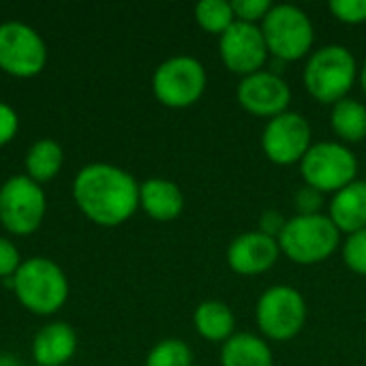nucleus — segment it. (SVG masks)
Returning a JSON list of instances; mask_svg holds the SVG:
<instances>
[{"label":"nucleus","instance_id":"obj_1","mask_svg":"<svg viewBox=\"0 0 366 366\" xmlns=\"http://www.w3.org/2000/svg\"><path fill=\"white\" fill-rule=\"evenodd\" d=\"M73 195L81 212L101 225H118L127 221L139 204V187L135 180L114 165H88L73 184Z\"/></svg>","mask_w":366,"mask_h":366},{"label":"nucleus","instance_id":"obj_2","mask_svg":"<svg viewBox=\"0 0 366 366\" xmlns=\"http://www.w3.org/2000/svg\"><path fill=\"white\" fill-rule=\"evenodd\" d=\"M358 75H360V69H358L356 56L345 45L332 43V45H324L311 51L305 64L302 79H305L307 92L315 101L335 105L347 99Z\"/></svg>","mask_w":366,"mask_h":366},{"label":"nucleus","instance_id":"obj_3","mask_svg":"<svg viewBox=\"0 0 366 366\" xmlns=\"http://www.w3.org/2000/svg\"><path fill=\"white\" fill-rule=\"evenodd\" d=\"M277 240L281 253L290 262L313 266L332 257L341 244V232L328 214H296L285 221Z\"/></svg>","mask_w":366,"mask_h":366},{"label":"nucleus","instance_id":"obj_4","mask_svg":"<svg viewBox=\"0 0 366 366\" xmlns=\"http://www.w3.org/2000/svg\"><path fill=\"white\" fill-rule=\"evenodd\" d=\"M259 28L270 56L281 62H294L305 56H311L313 51V21L296 4H272Z\"/></svg>","mask_w":366,"mask_h":366},{"label":"nucleus","instance_id":"obj_5","mask_svg":"<svg viewBox=\"0 0 366 366\" xmlns=\"http://www.w3.org/2000/svg\"><path fill=\"white\" fill-rule=\"evenodd\" d=\"M298 165L305 184L324 195H335L358 176V159L341 142H315Z\"/></svg>","mask_w":366,"mask_h":366},{"label":"nucleus","instance_id":"obj_6","mask_svg":"<svg viewBox=\"0 0 366 366\" xmlns=\"http://www.w3.org/2000/svg\"><path fill=\"white\" fill-rule=\"evenodd\" d=\"M255 322L259 332L270 341H292L307 322V302L292 285L268 287L255 307Z\"/></svg>","mask_w":366,"mask_h":366},{"label":"nucleus","instance_id":"obj_7","mask_svg":"<svg viewBox=\"0 0 366 366\" xmlns=\"http://www.w3.org/2000/svg\"><path fill=\"white\" fill-rule=\"evenodd\" d=\"M66 279L49 259H28L15 272V294L19 302L41 315L54 313L66 300Z\"/></svg>","mask_w":366,"mask_h":366},{"label":"nucleus","instance_id":"obj_8","mask_svg":"<svg viewBox=\"0 0 366 366\" xmlns=\"http://www.w3.org/2000/svg\"><path fill=\"white\" fill-rule=\"evenodd\" d=\"M208 75L204 64L193 56H174L165 60L152 77L157 99L174 109L191 107L206 90Z\"/></svg>","mask_w":366,"mask_h":366},{"label":"nucleus","instance_id":"obj_9","mask_svg":"<svg viewBox=\"0 0 366 366\" xmlns=\"http://www.w3.org/2000/svg\"><path fill=\"white\" fill-rule=\"evenodd\" d=\"M309 120L298 112H283L270 118L262 131V150L277 165L300 163L313 146Z\"/></svg>","mask_w":366,"mask_h":366},{"label":"nucleus","instance_id":"obj_10","mask_svg":"<svg viewBox=\"0 0 366 366\" xmlns=\"http://www.w3.org/2000/svg\"><path fill=\"white\" fill-rule=\"evenodd\" d=\"M45 214V195L32 178L15 176L0 189V221L13 234H30Z\"/></svg>","mask_w":366,"mask_h":366},{"label":"nucleus","instance_id":"obj_11","mask_svg":"<svg viewBox=\"0 0 366 366\" xmlns=\"http://www.w3.org/2000/svg\"><path fill=\"white\" fill-rule=\"evenodd\" d=\"M219 54L223 64L242 77L262 71L270 58L262 28L238 19L219 36Z\"/></svg>","mask_w":366,"mask_h":366},{"label":"nucleus","instance_id":"obj_12","mask_svg":"<svg viewBox=\"0 0 366 366\" xmlns=\"http://www.w3.org/2000/svg\"><path fill=\"white\" fill-rule=\"evenodd\" d=\"M236 99L244 112L270 120L287 112L292 103V88L279 73L262 69L240 79Z\"/></svg>","mask_w":366,"mask_h":366},{"label":"nucleus","instance_id":"obj_13","mask_svg":"<svg viewBox=\"0 0 366 366\" xmlns=\"http://www.w3.org/2000/svg\"><path fill=\"white\" fill-rule=\"evenodd\" d=\"M45 56V43L32 28L17 21L0 26V69L17 77H30L43 69Z\"/></svg>","mask_w":366,"mask_h":366},{"label":"nucleus","instance_id":"obj_14","mask_svg":"<svg viewBox=\"0 0 366 366\" xmlns=\"http://www.w3.org/2000/svg\"><path fill=\"white\" fill-rule=\"evenodd\" d=\"M281 255L279 240L264 232H244L227 247V264L236 274L255 277L270 270Z\"/></svg>","mask_w":366,"mask_h":366},{"label":"nucleus","instance_id":"obj_15","mask_svg":"<svg viewBox=\"0 0 366 366\" xmlns=\"http://www.w3.org/2000/svg\"><path fill=\"white\" fill-rule=\"evenodd\" d=\"M328 217L341 234L366 229V180H354L337 191L328 206Z\"/></svg>","mask_w":366,"mask_h":366},{"label":"nucleus","instance_id":"obj_16","mask_svg":"<svg viewBox=\"0 0 366 366\" xmlns=\"http://www.w3.org/2000/svg\"><path fill=\"white\" fill-rule=\"evenodd\" d=\"M139 204L148 217L157 221H174L184 208V197L178 184L161 178H152L139 187Z\"/></svg>","mask_w":366,"mask_h":366},{"label":"nucleus","instance_id":"obj_17","mask_svg":"<svg viewBox=\"0 0 366 366\" xmlns=\"http://www.w3.org/2000/svg\"><path fill=\"white\" fill-rule=\"evenodd\" d=\"M221 366H274V356L262 337L236 332L221 345Z\"/></svg>","mask_w":366,"mask_h":366},{"label":"nucleus","instance_id":"obj_18","mask_svg":"<svg viewBox=\"0 0 366 366\" xmlns=\"http://www.w3.org/2000/svg\"><path fill=\"white\" fill-rule=\"evenodd\" d=\"M75 352V332L66 324H49L34 337L32 354L41 366H60Z\"/></svg>","mask_w":366,"mask_h":366},{"label":"nucleus","instance_id":"obj_19","mask_svg":"<svg viewBox=\"0 0 366 366\" xmlns=\"http://www.w3.org/2000/svg\"><path fill=\"white\" fill-rule=\"evenodd\" d=\"M195 330L202 339L212 343H225L236 332V317L229 309V305L221 300H206L195 309L193 315Z\"/></svg>","mask_w":366,"mask_h":366},{"label":"nucleus","instance_id":"obj_20","mask_svg":"<svg viewBox=\"0 0 366 366\" xmlns=\"http://www.w3.org/2000/svg\"><path fill=\"white\" fill-rule=\"evenodd\" d=\"M330 127L341 144H358L366 137V105L356 99H343L332 105Z\"/></svg>","mask_w":366,"mask_h":366},{"label":"nucleus","instance_id":"obj_21","mask_svg":"<svg viewBox=\"0 0 366 366\" xmlns=\"http://www.w3.org/2000/svg\"><path fill=\"white\" fill-rule=\"evenodd\" d=\"M62 165V150L56 142L51 139H43V142H36L30 150H28V157H26V169L30 174L32 180H49L58 174Z\"/></svg>","mask_w":366,"mask_h":366},{"label":"nucleus","instance_id":"obj_22","mask_svg":"<svg viewBox=\"0 0 366 366\" xmlns=\"http://www.w3.org/2000/svg\"><path fill=\"white\" fill-rule=\"evenodd\" d=\"M195 19L206 32L221 36L236 21V15H234V9H232V2L202 0V2L195 4Z\"/></svg>","mask_w":366,"mask_h":366},{"label":"nucleus","instance_id":"obj_23","mask_svg":"<svg viewBox=\"0 0 366 366\" xmlns=\"http://www.w3.org/2000/svg\"><path fill=\"white\" fill-rule=\"evenodd\" d=\"M193 365V352L191 347L180 339H165L159 345L152 347L148 354L146 366H191Z\"/></svg>","mask_w":366,"mask_h":366},{"label":"nucleus","instance_id":"obj_24","mask_svg":"<svg viewBox=\"0 0 366 366\" xmlns=\"http://www.w3.org/2000/svg\"><path fill=\"white\" fill-rule=\"evenodd\" d=\"M343 262L352 272L366 277V229L347 236L343 242Z\"/></svg>","mask_w":366,"mask_h":366},{"label":"nucleus","instance_id":"obj_25","mask_svg":"<svg viewBox=\"0 0 366 366\" xmlns=\"http://www.w3.org/2000/svg\"><path fill=\"white\" fill-rule=\"evenodd\" d=\"M328 9L341 24L358 26L366 21V0H332Z\"/></svg>","mask_w":366,"mask_h":366},{"label":"nucleus","instance_id":"obj_26","mask_svg":"<svg viewBox=\"0 0 366 366\" xmlns=\"http://www.w3.org/2000/svg\"><path fill=\"white\" fill-rule=\"evenodd\" d=\"M232 9H234V15L238 21L257 26L264 21V17L272 9V2L270 0H234Z\"/></svg>","mask_w":366,"mask_h":366},{"label":"nucleus","instance_id":"obj_27","mask_svg":"<svg viewBox=\"0 0 366 366\" xmlns=\"http://www.w3.org/2000/svg\"><path fill=\"white\" fill-rule=\"evenodd\" d=\"M294 204L298 208V214H320V210L324 206V193L305 184L294 195Z\"/></svg>","mask_w":366,"mask_h":366},{"label":"nucleus","instance_id":"obj_28","mask_svg":"<svg viewBox=\"0 0 366 366\" xmlns=\"http://www.w3.org/2000/svg\"><path fill=\"white\" fill-rule=\"evenodd\" d=\"M17 264H19L17 249L9 240L0 238V277H11L15 272Z\"/></svg>","mask_w":366,"mask_h":366},{"label":"nucleus","instance_id":"obj_29","mask_svg":"<svg viewBox=\"0 0 366 366\" xmlns=\"http://www.w3.org/2000/svg\"><path fill=\"white\" fill-rule=\"evenodd\" d=\"M285 221L281 212L277 210H266L259 219V232H264L266 236H272V238H279V234L283 232L285 227Z\"/></svg>","mask_w":366,"mask_h":366},{"label":"nucleus","instance_id":"obj_30","mask_svg":"<svg viewBox=\"0 0 366 366\" xmlns=\"http://www.w3.org/2000/svg\"><path fill=\"white\" fill-rule=\"evenodd\" d=\"M15 131H17V116H15V112L9 105L0 103V146L6 144L15 135Z\"/></svg>","mask_w":366,"mask_h":366},{"label":"nucleus","instance_id":"obj_31","mask_svg":"<svg viewBox=\"0 0 366 366\" xmlns=\"http://www.w3.org/2000/svg\"><path fill=\"white\" fill-rule=\"evenodd\" d=\"M0 366H19L17 365V360L13 358V356H0Z\"/></svg>","mask_w":366,"mask_h":366},{"label":"nucleus","instance_id":"obj_32","mask_svg":"<svg viewBox=\"0 0 366 366\" xmlns=\"http://www.w3.org/2000/svg\"><path fill=\"white\" fill-rule=\"evenodd\" d=\"M358 79H360V86H362V92L366 94V62L362 64V69H360V75H358Z\"/></svg>","mask_w":366,"mask_h":366}]
</instances>
